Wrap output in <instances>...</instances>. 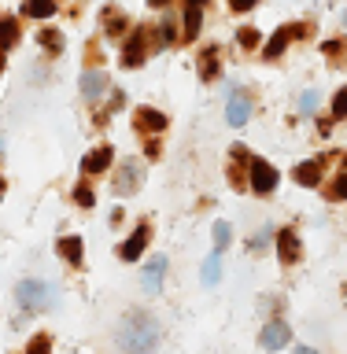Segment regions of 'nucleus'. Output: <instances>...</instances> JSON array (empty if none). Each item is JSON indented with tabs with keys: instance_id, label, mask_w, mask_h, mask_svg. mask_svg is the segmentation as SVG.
I'll return each mask as SVG.
<instances>
[{
	"instance_id": "35",
	"label": "nucleus",
	"mask_w": 347,
	"mask_h": 354,
	"mask_svg": "<svg viewBox=\"0 0 347 354\" xmlns=\"http://www.w3.org/2000/svg\"><path fill=\"white\" fill-rule=\"evenodd\" d=\"M296 354H318V351H314V347H299Z\"/></svg>"
},
{
	"instance_id": "6",
	"label": "nucleus",
	"mask_w": 347,
	"mask_h": 354,
	"mask_svg": "<svg viewBox=\"0 0 347 354\" xmlns=\"http://www.w3.org/2000/svg\"><path fill=\"white\" fill-rule=\"evenodd\" d=\"M226 118H229V126H244V122L251 118V100H248V93L233 88V96H229V104H226Z\"/></svg>"
},
{
	"instance_id": "29",
	"label": "nucleus",
	"mask_w": 347,
	"mask_h": 354,
	"mask_svg": "<svg viewBox=\"0 0 347 354\" xmlns=\"http://www.w3.org/2000/svg\"><path fill=\"white\" fill-rule=\"evenodd\" d=\"M314 107H318V93L310 88V93H303V96H299V111H314Z\"/></svg>"
},
{
	"instance_id": "34",
	"label": "nucleus",
	"mask_w": 347,
	"mask_h": 354,
	"mask_svg": "<svg viewBox=\"0 0 347 354\" xmlns=\"http://www.w3.org/2000/svg\"><path fill=\"white\" fill-rule=\"evenodd\" d=\"M266 236H270V229H263V232H255V240H251V248H263Z\"/></svg>"
},
{
	"instance_id": "22",
	"label": "nucleus",
	"mask_w": 347,
	"mask_h": 354,
	"mask_svg": "<svg viewBox=\"0 0 347 354\" xmlns=\"http://www.w3.org/2000/svg\"><path fill=\"white\" fill-rule=\"evenodd\" d=\"M329 196L332 199H347V159H344V170L337 174V181L329 185Z\"/></svg>"
},
{
	"instance_id": "37",
	"label": "nucleus",
	"mask_w": 347,
	"mask_h": 354,
	"mask_svg": "<svg viewBox=\"0 0 347 354\" xmlns=\"http://www.w3.org/2000/svg\"><path fill=\"white\" fill-rule=\"evenodd\" d=\"M199 4H204V0H188V8H199Z\"/></svg>"
},
{
	"instance_id": "18",
	"label": "nucleus",
	"mask_w": 347,
	"mask_h": 354,
	"mask_svg": "<svg viewBox=\"0 0 347 354\" xmlns=\"http://www.w3.org/2000/svg\"><path fill=\"white\" fill-rule=\"evenodd\" d=\"M26 15H30V19H48V15H55V0H26Z\"/></svg>"
},
{
	"instance_id": "11",
	"label": "nucleus",
	"mask_w": 347,
	"mask_h": 354,
	"mask_svg": "<svg viewBox=\"0 0 347 354\" xmlns=\"http://www.w3.org/2000/svg\"><path fill=\"white\" fill-rule=\"evenodd\" d=\"M277 254H281V262L285 266H292L299 259V236L292 229H285V232H277Z\"/></svg>"
},
{
	"instance_id": "20",
	"label": "nucleus",
	"mask_w": 347,
	"mask_h": 354,
	"mask_svg": "<svg viewBox=\"0 0 347 354\" xmlns=\"http://www.w3.org/2000/svg\"><path fill=\"white\" fill-rule=\"evenodd\" d=\"M229 221H215V254H222V251H226L229 248Z\"/></svg>"
},
{
	"instance_id": "28",
	"label": "nucleus",
	"mask_w": 347,
	"mask_h": 354,
	"mask_svg": "<svg viewBox=\"0 0 347 354\" xmlns=\"http://www.w3.org/2000/svg\"><path fill=\"white\" fill-rule=\"evenodd\" d=\"M48 351H52L48 336H33V339H30V347H26V354H48Z\"/></svg>"
},
{
	"instance_id": "3",
	"label": "nucleus",
	"mask_w": 347,
	"mask_h": 354,
	"mask_svg": "<svg viewBox=\"0 0 347 354\" xmlns=\"http://www.w3.org/2000/svg\"><path fill=\"white\" fill-rule=\"evenodd\" d=\"M141 174H144L141 159H122L118 170H115V196H133V192H137V188H141Z\"/></svg>"
},
{
	"instance_id": "2",
	"label": "nucleus",
	"mask_w": 347,
	"mask_h": 354,
	"mask_svg": "<svg viewBox=\"0 0 347 354\" xmlns=\"http://www.w3.org/2000/svg\"><path fill=\"white\" fill-rule=\"evenodd\" d=\"M55 288L48 281H37V277H26V281L15 284V303L22 310H30V314H44V310L55 306Z\"/></svg>"
},
{
	"instance_id": "38",
	"label": "nucleus",
	"mask_w": 347,
	"mask_h": 354,
	"mask_svg": "<svg viewBox=\"0 0 347 354\" xmlns=\"http://www.w3.org/2000/svg\"><path fill=\"white\" fill-rule=\"evenodd\" d=\"M0 71H4V48H0Z\"/></svg>"
},
{
	"instance_id": "17",
	"label": "nucleus",
	"mask_w": 347,
	"mask_h": 354,
	"mask_svg": "<svg viewBox=\"0 0 347 354\" xmlns=\"http://www.w3.org/2000/svg\"><path fill=\"white\" fill-rule=\"evenodd\" d=\"M292 26H281V30H277L274 33V37H270V44H266V48H263V59H277V55H281L285 48H288V41H292Z\"/></svg>"
},
{
	"instance_id": "21",
	"label": "nucleus",
	"mask_w": 347,
	"mask_h": 354,
	"mask_svg": "<svg viewBox=\"0 0 347 354\" xmlns=\"http://www.w3.org/2000/svg\"><path fill=\"white\" fill-rule=\"evenodd\" d=\"M204 281H207V284H218V281H222V262H218V254H211V259L204 262Z\"/></svg>"
},
{
	"instance_id": "39",
	"label": "nucleus",
	"mask_w": 347,
	"mask_h": 354,
	"mask_svg": "<svg viewBox=\"0 0 347 354\" xmlns=\"http://www.w3.org/2000/svg\"><path fill=\"white\" fill-rule=\"evenodd\" d=\"M0 196H4V181H0Z\"/></svg>"
},
{
	"instance_id": "36",
	"label": "nucleus",
	"mask_w": 347,
	"mask_h": 354,
	"mask_svg": "<svg viewBox=\"0 0 347 354\" xmlns=\"http://www.w3.org/2000/svg\"><path fill=\"white\" fill-rule=\"evenodd\" d=\"M152 4H155V8H166V4H170V0H152Z\"/></svg>"
},
{
	"instance_id": "40",
	"label": "nucleus",
	"mask_w": 347,
	"mask_h": 354,
	"mask_svg": "<svg viewBox=\"0 0 347 354\" xmlns=\"http://www.w3.org/2000/svg\"><path fill=\"white\" fill-rule=\"evenodd\" d=\"M0 151H4V137H0Z\"/></svg>"
},
{
	"instance_id": "32",
	"label": "nucleus",
	"mask_w": 347,
	"mask_h": 354,
	"mask_svg": "<svg viewBox=\"0 0 347 354\" xmlns=\"http://www.w3.org/2000/svg\"><path fill=\"white\" fill-rule=\"evenodd\" d=\"M159 30H163V41H166V44H170V41H177V33H174V22H163Z\"/></svg>"
},
{
	"instance_id": "19",
	"label": "nucleus",
	"mask_w": 347,
	"mask_h": 354,
	"mask_svg": "<svg viewBox=\"0 0 347 354\" xmlns=\"http://www.w3.org/2000/svg\"><path fill=\"white\" fill-rule=\"evenodd\" d=\"M19 41V26L15 19H0V48H11Z\"/></svg>"
},
{
	"instance_id": "25",
	"label": "nucleus",
	"mask_w": 347,
	"mask_h": 354,
	"mask_svg": "<svg viewBox=\"0 0 347 354\" xmlns=\"http://www.w3.org/2000/svg\"><path fill=\"white\" fill-rule=\"evenodd\" d=\"M74 203L89 210V207H93V188H89V185H78V188H74Z\"/></svg>"
},
{
	"instance_id": "14",
	"label": "nucleus",
	"mask_w": 347,
	"mask_h": 354,
	"mask_svg": "<svg viewBox=\"0 0 347 354\" xmlns=\"http://www.w3.org/2000/svg\"><path fill=\"white\" fill-rule=\"evenodd\" d=\"M55 251L63 254L71 266H82L85 262V251H82V236H63L60 243H55Z\"/></svg>"
},
{
	"instance_id": "15",
	"label": "nucleus",
	"mask_w": 347,
	"mask_h": 354,
	"mask_svg": "<svg viewBox=\"0 0 347 354\" xmlns=\"http://www.w3.org/2000/svg\"><path fill=\"white\" fill-rule=\"evenodd\" d=\"M292 177H296V181H299V185H307V188H314V185L321 181V159H307V162H299Z\"/></svg>"
},
{
	"instance_id": "4",
	"label": "nucleus",
	"mask_w": 347,
	"mask_h": 354,
	"mask_svg": "<svg viewBox=\"0 0 347 354\" xmlns=\"http://www.w3.org/2000/svg\"><path fill=\"white\" fill-rule=\"evenodd\" d=\"M248 185H251V192L270 196L274 188H277V170H274L266 159H251V166H248Z\"/></svg>"
},
{
	"instance_id": "16",
	"label": "nucleus",
	"mask_w": 347,
	"mask_h": 354,
	"mask_svg": "<svg viewBox=\"0 0 347 354\" xmlns=\"http://www.w3.org/2000/svg\"><path fill=\"white\" fill-rule=\"evenodd\" d=\"M137 129H152V133H163L166 129V115L155 107H141L137 111Z\"/></svg>"
},
{
	"instance_id": "33",
	"label": "nucleus",
	"mask_w": 347,
	"mask_h": 354,
	"mask_svg": "<svg viewBox=\"0 0 347 354\" xmlns=\"http://www.w3.org/2000/svg\"><path fill=\"white\" fill-rule=\"evenodd\" d=\"M229 8L233 11H248V8H255V0H229Z\"/></svg>"
},
{
	"instance_id": "10",
	"label": "nucleus",
	"mask_w": 347,
	"mask_h": 354,
	"mask_svg": "<svg viewBox=\"0 0 347 354\" xmlns=\"http://www.w3.org/2000/svg\"><path fill=\"white\" fill-rule=\"evenodd\" d=\"M144 52H148V41H144V30H137V33H133V37L126 41L122 63H126V66H141V63H144Z\"/></svg>"
},
{
	"instance_id": "31",
	"label": "nucleus",
	"mask_w": 347,
	"mask_h": 354,
	"mask_svg": "<svg viewBox=\"0 0 347 354\" xmlns=\"http://www.w3.org/2000/svg\"><path fill=\"white\" fill-rule=\"evenodd\" d=\"M107 33H122V26H126V19H122V15H107Z\"/></svg>"
},
{
	"instance_id": "12",
	"label": "nucleus",
	"mask_w": 347,
	"mask_h": 354,
	"mask_svg": "<svg viewBox=\"0 0 347 354\" xmlns=\"http://www.w3.org/2000/svg\"><path fill=\"white\" fill-rule=\"evenodd\" d=\"M163 277H166V254H155V259L144 266V288H148V292H159Z\"/></svg>"
},
{
	"instance_id": "41",
	"label": "nucleus",
	"mask_w": 347,
	"mask_h": 354,
	"mask_svg": "<svg viewBox=\"0 0 347 354\" xmlns=\"http://www.w3.org/2000/svg\"><path fill=\"white\" fill-rule=\"evenodd\" d=\"M344 22H347V15H344Z\"/></svg>"
},
{
	"instance_id": "1",
	"label": "nucleus",
	"mask_w": 347,
	"mask_h": 354,
	"mask_svg": "<svg viewBox=\"0 0 347 354\" xmlns=\"http://www.w3.org/2000/svg\"><path fill=\"white\" fill-rule=\"evenodd\" d=\"M159 339H163L159 321L152 314H144V310H130L115 328V343L122 354H155L159 351Z\"/></svg>"
},
{
	"instance_id": "8",
	"label": "nucleus",
	"mask_w": 347,
	"mask_h": 354,
	"mask_svg": "<svg viewBox=\"0 0 347 354\" xmlns=\"http://www.w3.org/2000/svg\"><path fill=\"white\" fill-rule=\"evenodd\" d=\"M115 162V148H96V151H89L85 159H82V174H104L107 166Z\"/></svg>"
},
{
	"instance_id": "23",
	"label": "nucleus",
	"mask_w": 347,
	"mask_h": 354,
	"mask_svg": "<svg viewBox=\"0 0 347 354\" xmlns=\"http://www.w3.org/2000/svg\"><path fill=\"white\" fill-rule=\"evenodd\" d=\"M196 33H199V8H188L185 11V37L193 41Z\"/></svg>"
},
{
	"instance_id": "27",
	"label": "nucleus",
	"mask_w": 347,
	"mask_h": 354,
	"mask_svg": "<svg viewBox=\"0 0 347 354\" xmlns=\"http://www.w3.org/2000/svg\"><path fill=\"white\" fill-rule=\"evenodd\" d=\"M240 48H259V30L244 26V30H240Z\"/></svg>"
},
{
	"instance_id": "5",
	"label": "nucleus",
	"mask_w": 347,
	"mask_h": 354,
	"mask_svg": "<svg viewBox=\"0 0 347 354\" xmlns=\"http://www.w3.org/2000/svg\"><path fill=\"white\" fill-rule=\"evenodd\" d=\"M259 343H263V351H281V347H288V343H292V325H285V321H270V325H263Z\"/></svg>"
},
{
	"instance_id": "9",
	"label": "nucleus",
	"mask_w": 347,
	"mask_h": 354,
	"mask_svg": "<svg viewBox=\"0 0 347 354\" xmlns=\"http://www.w3.org/2000/svg\"><path fill=\"white\" fill-rule=\"evenodd\" d=\"M107 93V74L104 71H85L82 74V96L85 100H100Z\"/></svg>"
},
{
	"instance_id": "26",
	"label": "nucleus",
	"mask_w": 347,
	"mask_h": 354,
	"mask_svg": "<svg viewBox=\"0 0 347 354\" xmlns=\"http://www.w3.org/2000/svg\"><path fill=\"white\" fill-rule=\"evenodd\" d=\"M332 118H347V88L332 96Z\"/></svg>"
},
{
	"instance_id": "7",
	"label": "nucleus",
	"mask_w": 347,
	"mask_h": 354,
	"mask_svg": "<svg viewBox=\"0 0 347 354\" xmlns=\"http://www.w3.org/2000/svg\"><path fill=\"white\" fill-rule=\"evenodd\" d=\"M148 240H152V225L144 221V225H137V229H133V236H130L126 243H122V259H126V262H137V259H141V251H144V243H148Z\"/></svg>"
},
{
	"instance_id": "24",
	"label": "nucleus",
	"mask_w": 347,
	"mask_h": 354,
	"mask_svg": "<svg viewBox=\"0 0 347 354\" xmlns=\"http://www.w3.org/2000/svg\"><path fill=\"white\" fill-rule=\"evenodd\" d=\"M215 55H218L215 48H207V55H204V63H199V74H204L207 82H211V77L218 74V59H215Z\"/></svg>"
},
{
	"instance_id": "13",
	"label": "nucleus",
	"mask_w": 347,
	"mask_h": 354,
	"mask_svg": "<svg viewBox=\"0 0 347 354\" xmlns=\"http://www.w3.org/2000/svg\"><path fill=\"white\" fill-rule=\"evenodd\" d=\"M248 166H251L248 151H244V144H237L233 155H229V181L233 185H244V170H248Z\"/></svg>"
},
{
	"instance_id": "30",
	"label": "nucleus",
	"mask_w": 347,
	"mask_h": 354,
	"mask_svg": "<svg viewBox=\"0 0 347 354\" xmlns=\"http://www.w3.org/2000/svg\"><path fill=\"white\" fill-rule=\"evenodd\" d=\"M41 41H44V48H55V52L63 48V37H60V33H48V30H44V33H41Z\"/></svg>"
}]
</instances>
